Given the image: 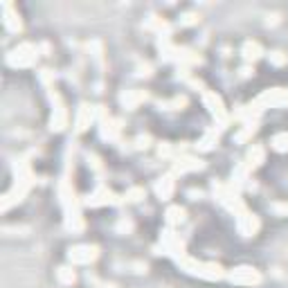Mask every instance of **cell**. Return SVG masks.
I'll list each match as a JSON object with an SVG mask.
<instances>
[{
    "label": "cell",
    "mask_w": 288,
    "mask_h": 288,
    "mask_svg": "<svg viewBox=\"0 0 288 288\" xmlns=\"http://www.w3.org/2000/svg\"><path fill=\"white\" fill-rule=\"evenodd\" d=\"M178 261L187 272H191L196 277H203V279H221L223 277V268L216 266V263L196 261V259H178Z\"/></svg>",
    "instance_id": "1"
},
{
    "label": "cell",
    "mask_w": 288,
    "mask_h": 288,
    "mask_svg": "<svg viewBox=\"0 0 288 288\" xmlns=\"http://www.w3.org/2000/svg\"><path fill=\"white\" fill-rule=\"evenodd\" d=\"M38 56V47L32 43H21L18 47H14L7 54V63L12 68H30Z\"/></svg>",
    "instance_id": "2"
},
{
    "label": "cell",
    "mask_w": 288,
    "mask_h": 288,
    "mask_svg": "<svg viewBox=\"0 0 288 288\" xmlns=\"http://www.w3.org/2000/svg\"><path fill=\"white\" fill-rule=\"evenodd\" d=\"M228 279L232 281V284H239V286H252V284H259V281H261V275H259L254 268L241 266V268L230 272Z\"/></svg>",
    "instance_id": "3"
},
{
    "label": "cell",
    "mask_w": 288,
    "mask_h": 288,
    "mask_svg": "<svg viewBox=\"0 0 288 288\" xmlns=\"http://www.w3.org/2000/svg\"><path fill=\"white\" fill-rule=\"evenodd\" d=\"M254 106H288V90L284 88L268 90L254 102Z\"/></svg>",
    "instance_id": "4"
},
{
    "label": "cell",
    "mask_w": 288,
    "mask_h": 288,
    "mask_svg": "<svg viewBox=\"0 0 288 288\" xmlns=\"http://www.w3.org/2000/svg\"><path fill=\"white\" fill-rule=\"evenodd\" d=\"M97 254H99V250L95 246H75V248H70L68 257H70L72 263H79V266H84V263L95 261V259H97Z\"/></svg>",
    "instance_id": "5"
},
{
    "label": "cell",
    "mask_w": 288,
    "mask_h": 288,
    "mask_svg": "<svg viewBox=\"0 0 288 288\" xmlns=\"http://www.w3.org/2000/svg\"><path fill=\"white\" fill-rule=\"evenodd\" d=\"M3 23H5V27H7L12 34H18V32L23 30L21 16H18V12L9 3H3Z\"/></svg>",
    "instance_id": "6"
},
{
    "label": "cell",
    "mask_w": 288,
    "mask_h": 288,
    "mask_svg": "<svg viewBox=\"0 0 288 288\" xmlns=\"http://www.w3.org/2000/svg\"><path fill=\"white\" fill-rule=\"evenodd\" d=\"M237 225H239V232L246 234V237H252V234L259 230L257 216L250 214V212H246V209H243L241 214H237Z\"/></svg>",
    "instance_id": "7"
},
{
    "label": "cell",
    "mask_w": 288,
    "mask_h": 288,
    "mask_svg": "<svg viewBox=\"0 0 288 288\" xmlns=\"http://www.w3.org/2000/svg\"><path fill=\"white\" fill-rule=\"evenodd\" d=\"M203 102H205V106L209 108V113L214 115L216 119H221V122H225L228 119V115H225V108H223V102H221V97L216 93H203Z\"/></svg>",
    "instance_id": "8"
},
{
    "label": "cell",
    "mask_w": 288,
    "mask_h": 288,
    "mask_svg": "<svg viewBox=\"0 0 288 288\" xmlns=\"http://www.w3.org/2000/svg\"><path fill=\"white\" fill-rule=\"evenodd\" d=\"M65 122H68L65 108L61 106V102H56V108H54V113H52V119H50V128H52V131H63V128H65Z\"/></svg>",
    "instance_id": "9"
},
{
    "label": "cell",
    "mask_w": 288,
    "mask_h": 288,
    "mask_svg": "<svg viewBox=\"0 0 288 288\" xmlns=\"http://www.w3.org/2000/svg\"><path fill=\"white\" fill-rule=\"evenodd\" d=\"M86 203L90 205V207H99V205H108V203H117V200H115V196L110 194L108 189H97L95 191L93 196H90L88 200H86Z\"/></svg>",
    "instance_id": "10"
},
{
    "label": "cell",
    "mask_w": 288,
    "mask_h": 288,
    "mask_svg": "<svg viewBox=\"0 0 288 288\" xmlns=\"http://www.w3.org/2000/svg\"><path fill=\"white\" fill-rule=\"evenodd\" d=\"M174 187H176L174 178H171V176H165V178L158 180L156 191H158V196H160L162 200H167V198H171V194H174Z\"/></svg>",
    "instance_id": "11"
},
{
    "label": "cell",
    "mask_w": 288,
    "mask_h": 288,
    "mask_svg": "<svg viewBox=\"0 0 288 288\" xmlns=\"http://www.w3.org/2000/svg\"><path fill=\"white\" fill-rule=\"evenodd\" d=\"M147 97H149V95L142 93V90H128L126 95H122V104H124L126 108H135L137 104L147 102Z\"/></svg>",
    "instance_id": "12"
},
{
    "label": "cell",
    "mask_w": 288,
    "mask_h": 288,
    "mask_svg": "<svg viewBox=\"0 0 288 288\" xmlns=\"http://www.w3.org/2000/svg\"><path fill=\"white\" fill-rule=\"evenodd\" d=\"M90 122H93V108L84 104L79 108V113H77V131H86L90 126Z\"/></svg>",
    "instance_id": "13"
},
{
    "label": "cell",
    "mask_w": 288,
    "mask_h": 288,
    "mask_svg": "<svg viewBox=\"0 0 288 288\" xmlns=\"http://www.w3.org/2000/svg\"><path fill=\"white\" fill-rule=\"evenodd\" d=\"M243 59H246V61H257L259 59V56H261V45H259V43L257 41H248L246 43V45H243Z\"/></svg>",
    "instance_id": "14"
},
{
    "label": "cell",
    "mask_w": 288,
    "mask_h": 288,
    "mask_svg": "<svg viewBox=\"0 0 288 288\" xmlns=\"http://www.w3.org/2000/svg\"><path fill=\"white\" fill-rule=\"evenodd\" d=\"M176 169H178L180 174H185V171H198V169H203V162L194 160V158H182L178 165H176Z\"/></svg>",
    "instance_id": "15"
},
{
    "label": "cell",
    "mask_w": 288,
    "mask_h": 288,
    "mask_svg": "<svg viewBox=\"0 0 288 288\" xmlns=\"http://www.w3.org/2000/svg\"><path fill=\"white\" fill-rule=\"evenodd\" d=\"M219 133H221V126L219 128H209L207 133H205V137L200 140V144H198V149H203V151H207V149H212L214 144H216V140H219Z\"/></svg>",
    "instance_id": "16"
},
{
    "label": "cell",
    "mask_w": 288,
    "mask_h": 288,
    "mask_svg": "<svg viewBox=\"0 0 288 288\" xmlns=\"http://www.w3.org/2000/svg\"><path fill=\"white\" fill-rule=\"evenodd\" d=\"M56 279L61 281V284H65V286H72L77 281V275H75V270L68 266H63V268H59L56 270Z\"/></svg>",
    "instance_id": "17"
},
{
    "label": "cell",
    "mask_w": 288,
    "mask_h": 288,
    "mask_svg": "<svg viewBox=\"0 0 288 288\" xmlns=\"http://www.w3.org/2000/svg\"><path fill=\"white\" fill-rule=\"evenodd\" d=\"M248 167H250V169H254V167H259L263 162V149L261 147H252V151L248 153Z\"/></svg>",
    "instance_id": "18"
},
{
    "label": "cell",
    "mask_w": 288,
    "mask_h": 288,
    "mask_svg": "<svg viewBox=\"0 0 288 288\" xmlns=\"http://www.w3.org/2000/svg\"><path fill=\"white\" fill-rule=\"evenodd\" d=\"M167 221H169L171 225L182 223V221H185V209L182 207H169L167 209Z\"/></svg>",
    "instance_id": "19"
},
{
    "label": "cell",
    "mask_w": 288,
    "mask_h": 288,
    "mask_svg": "<svg viewBox=\"0 0 288 288\" xmlns=\"http://www.w3.org/2000/svg\"><path fill=\"white\" fill-rule=\"evenodd\" d=\"M272 149L275 151H288V133H279L272 137Z\"/></svg>",
    "instance_id": "20"
},
{
    "label": "cell",
    "mask_w": 288,
    "mask_h": 288,
    "mask_svg": "<svg viewBox=\"0 0 288 288\" xmlns=\"http://www.w3.org/2000/svg\"><path fill=\"white\" fill-rule=\"evenodd\" d=\"M254 131H257V122H248V124H246V128L237 133V142H246V140L252 135Z\"/></svg>",
    "instance_id": "21"
},
{
    "label": "cell",
    "mask_w": 288,
    "mask_h": 288,
    "mask_svg": "<svg viewBox=\"0 0 288 288\" xmlns=\"http://www.w3.org/2000/svg\"><path fill=\"white\" fill-rule=\"evenodd\" d=\"M198 23V16H196L194 12H187V14H182V18H180V25H196Z\"/></svg>",
    "instance_id": "22"
},
{
    "label": "cell",
    "mask_w": 288,
    "mask_h": 288,
    "mask_svg": "<svg viewBox=\"0 0 288 288\" xmlns=\"http://www.w3.org/2000/svg\"><path fill=\"white\" fill-rule=\"evenodd\" d=\"M126 198L128 200H142L144 198V189H137V187H135V189H131L126 194Z\"/></svg>",
    "instance_id": "23"
},
{
    "label": "cell",
    "mask_w": 288,
    "mask_h": 288,
    "mask_svg": "<svg viewBox=\"0 0 288 288\" xmlns=\"http://www.w3.org/2000/svg\"><path fill=\"white\" fill-rule=\"evenodd\" d=\"M270 61L275 65H284L286 63V54H281V52H272L270 54Z\"/></svg>",
    "instance_id": "24"
},
{
    "label": "cell",
    "mask_w": 288,
    "mask_h": 288,
    "mask_svg": "<svg viewBox=\"0 0 288 288\" xmlns=\"http://www.w3.org/2000/svg\"><path fill=\"white\" fill-rule=\"evenodd\" d=\"M272 209H275V212H279V214H288V203L286 205H272Z\"/></svg>",
    "instance_id": "25"
}]
</instances>
